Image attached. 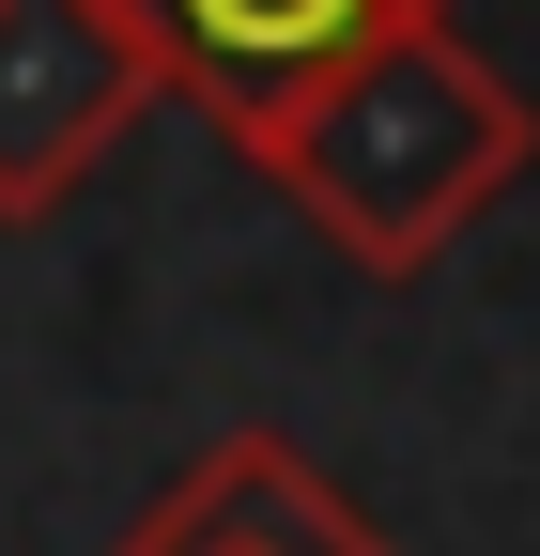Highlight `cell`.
Wrapping results in <instances>:
<instances>
[{"instance_id": "7a4b0ae2", "label": "cell", "mask_w": 540, "mask_h": 556, "mask_svg": "<svg viewBox=\"0 0 540 556\" xmlns=\"http://www.w3.org/2000/svg\"><path fill=\"white\" fill-rule=\"evenodd\" d=\"M155 109L170 78L124 0H0V232L62 217Z\"/></svg>"}, {"instance_id": "3957f363", "label": "cell", "mask_w": 540, "mask_h": 556, "mask_svg": "<svg viewBox=\"0 0 540 556\" xmlns=\"http://www.w3.org/2000/svg\"><path fill=\"white\" fill-rule=\"evenodd\" d=\"M124 16H140L155 78L201 124L247 139V124H279L294 93H324L340 62H371L386 31H433V16H463V0H124Z\"/></svg>"}, {"instance_id": "6da1fadb", "label": "cell", "mask_w": 540, "mask_h": 556, "mask_svg": "<svg viewBox=\"0 0 540 556\" xmlns=\"http://www.w3.org/2000/svg\"><path fill=\"white\" fill-rule=\"evenodd\" d=\"M232 155L294 201L356 278H417L494 217L540 155V109L510 93V62L463 47V16L386 31L371 62H340L324 93H294L279 124H247Z\"/></svg>"}, {"instance_id": "277c9868", "label": "cell", "mask_w": 540, "mask_h": 556, "mask_svg": "<svg viewBox=\"0 0 540 556\" xmlns=\"http://www.w3.org/2000/svg\"><path fill=\"white\" fill-rule=\"evenodd\" d=\"M124 556H386V526L294 433H217L140 526H124Z\"/></svg>"}]
</instances>
